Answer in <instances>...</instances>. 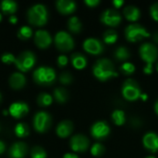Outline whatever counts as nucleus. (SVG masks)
Returning a JSON list of instances; mask_svg holds the SVG:
<instances>
[{
	"label": "nucleus",
	"mask_w": 158,
	"mask_h": 158,
	"mask_svg": "<svg viewBox=\"0 0 158 158\" xmlns=\"http://www.w3.org/2000/svg\"><path fill=\"white\" fill-rule=\"evenodd\" d=\"M93 73L101 81H106L113 77H118L113 63L107 58H102L95 62L93 67Z\"/></svg>",
	"instance_id": "obj_1"
},
{
	"label": "nucleus",
	"mask_w": 158,
	"mask_h": 158,
	"mask_svg": "<svg viewBox=\"0 0 158 158\" xmlns=\"http://www.w3.org/2000/svg\"><path fill=\"white\" fill-rule=\"evenodd\" d=\"M47 10L44 5L37 4L32 6L28 11L29 21L37 26H42L47 21Z\"/></svg>",
	"instance_id": "obj_2"
},
{
	"label": "nucleus",
	"mask_w": 158,
	"mask_h": 158,
	"mask_svg": "<svg viewBox=\"0 0 158 158\" xmlns=\"http://www.w3.org/2000/svg\"><path fill=\"white\" fill-rule=\"evenodd\" d=\"M122 95L128 101H135L142 95V91L138 82L133 79H128L122 85Z\"/></svg>",
	"instance_id": "obj_3"
},
{
	"label": "nucleus",
	"mask_w": 158,
	"mask_h": 158,
	"mask_svg": "<svg viewBox=\"0 0 158 158\" xmlns=\"http://www.w3.org/2000/svg\"><path fill=\"white\" fill-rule=\"evenodd\" d=\"M125 36L129 42L135 43V42H139V41L143 40V38L149 37L150 33L142 25L133 23V24H130L129 26L126 27Z\"/></svg>",
	"instance_id": "obj_4"
},
{
	"label": "nucleus",
	"mask_w": 158,
	"mask_h": 158,
	"mask_svg": "<svg viewBox=\"0 0 158 158\" xmlns=\"http://www.w3.org/2000/svg\"><path fill=\"white\" fill-rule=\"evenodd\" d=\"M33 79L39 84H50L56 80V71L52 68L40 67L34 70Z\"/></svg>",
	"instance_id": "obj_5"
},
{
	"label": "nucleus",
	"mask_w": 158,
	"mask_h": 158,
	"mask_svg": "<svg viewBox=\"0 0 158 158\" xmlns=\"http://www.w3.org/2000/svg\"><path fill=\"white\" fill-rule=\"evenodd\" d=\"M140 56L146 64H153L158 57L157 47L151 43H145L140 47Z\"/></svg>",
	"instance_id": "obj_6"
},
{
	"label": "nucleus",
	"mask_w": 158,
	"mask_h": 158,
	"mask_svg": "<svg viewBox=\"0 0 158 158\" xmlns=\"http://www.w3.org/2000/svg\"><path fill=\"white\" fill-rule=\"evenodd\" d=\"M15 64L19 70L28 71L35 64V56L31 51H25L16 58Z\"/></svg>",
	"instance_id": "obj_7"
},
{
	"label": "nucleus",
	"mask_w": 158,
	"mask_h": 158,
	"mask_svg": "<svg viewBox=\"0 0 158 158\" xmlns=\"http://www.w3.org/2000/svg\"><path fill=\"white\" fill-rule=\"evenodd\" d=\"M55 43L60 51H69L74 47V41L66 31H58L55 36Z\"/></svg>",
	"instance_id": "obj_8"
},
{
	"label": "nucleus",
	"mask_w": 158,
	"mask_h": 158,
	"mask_svg": "<svg viewBox=\"0 0 158 158\" xmlns=\"http://www.w3.org/2000/svg\"><path fill=\"white\" fill-rule=\"evenodd\" d=\"M34 129L38 132L46 131L51 126V117L48 113L44 111H40L35 114L33 119Z\"/></svg>",
	"instance_id": "obj_9"
},
{
	"label": "nucleus",
	"mask_w": 158,
	"mask_h": 158,
	"mask_svg": "<svg viewBox=\"0 0 158 158\" xmlns=\"http://www.w3.org/2000/svg\"><path fill=\"white\" fill-rule=\"evenodd\" d=\"M100 19L105 25L115 27L121 22V15L115 9H106L102 13Z\"/></svg>",
	"instance_id": "obj_10"
},
{
	"label": "nucleus",
	"mask_w": 158,
	"mask_h": 158,
	"mask_svg": "<svg viewBox=\"0 0 158 158\" xmlns=\"http://www.w3.org/2000/svg\"><path fill=\"white\" fill-rule=\"evenodd\" d=\"M110 133V128L105 121H97L91 128V134L94 139L104 140Z\"/></svg>",
	"instance_id": "obj_11"
},
{
	"label": "nucleus",
	"mask_w": 158,
	"mask_h": 158,
	"mask_svg": "<svg viewBox=\"0 0 158 158\" xmlns=\"http://www.w3.org/2000/svg\"><path fill=\"white\" fill-rule=\"evenodd\" d=\"M70 144V148L74 151V152H84L89 148V139L81 134H77L74 135L69 142Z\"/></svg>",
	"instance_id": "obj_12"
},
{
	"label": "nucleus",
	"mask_w": 158,
	"mask_h": 158,
	"mask_svg": "<svg viewBox=\"0 0 158 158\" xmlns=\"http://www.w3.org/2000/svg\"><path fill=\"white\" fill-rule=\"evenodd\" d=\"M83 49L92 55H99L104 51V45L96 38H88L83 42Z\"/></svg>",
	"instance_id": "obj_13"
},
{
	"label": "nucleus",
	"mask_w": 158,
	"mask_h": 158,
	"mask_svg": "<svg viewBox=\"0 0 158 158\" xmlns=\"http://www.w3.org/2000/svg\"><path fill=\"white\" fill-rule=\"evenodd\" d=\"M143 146L153 152V153H156L158 151V135L156 132H153V131H150V132H147L143 138Z\"/></svg>",
	"instance_id": "obj_14"
},
{
	"label": "nucleus",
	"mask_w": 158,
	"mask_h": 158,
	"mask_svg": "<svg viewBox=\"0 0 158 158\" xmlns=\"http://www.w3.org/2000/svg\"><path fill=\"white\" fill-rule=\"evenodd\" d=\"M34 42H35L36 45L39 46L40 48H45L51 44L52 38L48 31H46L44 30H39L35 32Z\"/></svg>",
	"instance_id": "obj_15"
},
{
	"label": "nucleus",
	"mask_w": 158,
	"mask_h": 158,
	"mask_svg": "<svg viewBox=\"0 0 158 158\" xmlns=\"http://www.w3.org/2000/svg\"><path fill=\"white\" fill-rule=\"evenodd\" d=\"M29 111V106L24 102H16L9 106V113L12 117L19 118L25 116Z\"/></svg>",
	"instance_id": "obj_16"
},
{
	"label": "nucleus",
	"mask_w": 158,
	"mask_h": 158,
	"mask_svg": "<svg viewBox=\"0 0 158 158\" xmlns=\"http://www.w3.org/2000/svg\"><path fill=\"white\" fill-rule=\"evenodd\" d=\"M27 153V145L24 143H16L9 149L10 158H23Z\"/></svg>",
	"instance_id": "obj_17"
},
{
	"label": "nucleus",
	"mask_w": 158,
	"mask_h": 158,
	"mask_svg": "<svg viewBox=\"0 0 158 158\" xmlns=\"http://www.w3.org/2000/svg\"><path fill=\"white\" fill-rule=\"evenodd\" d=\"M56 7L62 14H71L76 9V4L70 0H58L56 2Z\"/></svg>",
	"instance_id": "obj_18"
},
{
	"label": "nucleus",
	"mask_w": 158,
	"mask_h": 158,
	"mask_svg": "<svg viewBox=\"0 0 158 158\" xmlns=\"http://www.w3.org/2000/svg\"><path fill=\"white\" fill-rule=\"evenodd\" d=\"M73 131V124L69 120L61 121L56 127V134L61 138H66L71 134Z\"/></svg>",
	"instance_id": "obj_19"
},
{
	"label": "nucleus",
	"mask_w": 158,
	"mask_h": 158,
	"mask_svg": "<svg viewBox=\"0 0 158 158\" xmlns=\"http://www.w3.org/2000/svg\"><path fill=\"white\" fill-rule=\"evenodd\" d=\"M26 82V79L23 74L19 72L13 73L9 78V84L14 89H20L24 86Z\"/></svg>",
	"instance_id": "obj_20"
},
{
	"label": "nucleus",
	"mask_w": 158,
	"mask_h": 158,
	"mask_svg": "<svg viewBox=\"0 0 158 158\" xmlns=\"http://www.w3.org/2000/svg\"><path fill=\"white\" fill-rule=\"evenodd\" d=\"M124 16L130 21H137L141 16V12L137 6H128L124 8Z\"/></svg>",
	"instance_id": "obj_21"
},
{
	"label": "nucleus",
	"mask_w": 158,
	"mask_h": 158,
	"mask_svg": "<svg viewBox=\"0 0 158 158\" xmlns=\"http://www.w3.org/2000/svg\"><path fill=\"white\" fill-rule=\"evenodd\" d=\"M71 63L77 69H82L87 65L86 57L81 53H75L71 56Z\"/></svg>",
	"instance_id": "obj_22"
},
{
	"label": "nucleus",
	"mask_w": 158,
	"mask_h": 158,
	"mask_svg": "<svg viewBox=\"0 0 158 158\" xmlns=\"http://www.w3.org/2000/svg\"><path fill=\"white\" fill-rule=\"evenodd\" d=\"M1 9L6 14H13L17 10V4L11 0H4L1 2Z\"/></svg>",
	"instance_id": "obj_23"
},
{
	"label": "nucleus",
	"mask_w": 158,
	"mask_h": 158,
	"mask_svg": "<svg viewBox=\"0 0 158 158\" xmlns=\"http://www.w3.org/2000/svg\"><path fill=\"white\" fill-rule=\"evenodd\" d=\"M114 56L115 57L119 60V61H124V60H127L130 56H131V54H130V51L124 47V46H119L116 49L115 53H114Z\"/></svg>",
	"instance_id": "obj_24"
},
{
	"label": "nucleus",
	"mask_w": 158,
	"mask_h": 158,
	"mask_svg": "<svg viewBox=\"0 0 158 158\" xmlns=\"http://www.w3.org/2000/svg\"><path fill=\"white\" fill-rule=\"evenodd\" d=\"M68 27L72 32H80L81 30V22L77 17H71L68 21Z\"/></svg>",
	"instance_id": "obj_25"
},
{
	"label": "nucleus",
	"mask_w": 158,
	"mask_h": 158,
	"mask_svg": "<svg viewBox=\"0 0 158 158\" xmlns=\"http://www.w3.org/2000/svg\"><path fill=\"white\" fill-rule=\"evenodd\" d=\"M54 96H55L56 100L58 103L63 104V103H65L68 100L69 94H68L67 90L64 89V88H56L54 91Z\"/></svg>",
	"instance_id": "obj_26"
},
{
	"label": "nucleus",
	"mask_w": 158,
	"mask_h": 158,
	"mask_svg": "<svg viewBox=\"0 0 158 158\" xmlns=\"http://www.w3.org/2000/svg\"><path fill=\"white\" fill-rule=\"evenodd\" d=\"M112 119L117 126H122L126 121L125 113L122 110L117 109L112 113Z\"/></svg>",
	"instance_id": "obj_27"
},
{
	"label": "nucleus",
	"mask_w": 158,
	"mask_h": 158,
	"mask_svg": "<svg viewBox=\"0 0 158 158\" xmlns=\"http://www.w3.org/2000/svg\"><path fill=\"white\" fill-rule=\"evenodd\" d=\"M104 42L106 44H115L118 40V33L114 30H107L104 32Z\"/></svg>",
	"instance_id": "obj_28"
},
{
	"label": "nucleus",
	"mask_w": 158,
	"mask_h": 158,
	"mask_svg": "<svg viewBox=\"0 0 158 158\" xmlns=\"http://www.w3.org/2000/svg\"><path fill=\"white\" fill-rule=\"evenodd\" d=\"M14 131H15V133H16V135L18 137H26L27 135H29L30 129H29L27 124H25V123H19V124L16 125Z\"/></svg>",
	"instance_id": "obj_29"
},
{
	"label": "nucleus",
	"mask_w": 158,
	"mask_h": 158,
	"mask_svg": "<svg viewBox=\"0 0 158 158\" xmlns=\"http://www.w3.org/2000/svg\"><path fill=\"white\" fill-rule=\"evenodd\" d=\"M52 101H53L52 96L48 94H45V93L40 94L37 97V102L42 106H47L51 105Z\"/></svg>",
	"instance_id": "obj_30"
},
{
	"label": "nucleus",
	"mask_w": 158,
	"mask_h": 158,
	"mask_svg": "<svg viewBox=\"0 0 158 158\" xmlns=\"http://www.w3.org/2000/svg\"><path fill=\"white\" fill-rule=\"evenodd\" d=\"M105 153V146L102 143H96L91 148V154L94 156H101Z\"/></svg>",
	"instance_id": "obj_31"
},
{
	"label": "nucleus",
	"mask_w": 158,
	"mask_h": 158,
	"mask_svg": "<svg viewBox=\"0 0 158 158\" xmlns=\"http://www.w3.org/2000/svg\"><path fill=\"white\" fill-rule=\"evenodd\" d=\"M31 34H32V31H31V29L30 27H28V26H22V27L19 29V32H18V36H19L20 39H23V40L30 38V37L31 36Z\"/></svg>",
	"instance_id": "obj_32"
},
{
	"label": "nucleus",
	"mask_w": 158,
	"mask_h": 158,
	"mask_svg": "<svg viewBox=\"0 0 158 158\" xmlns=\"http://www.w3.org/2000/svg\"><path fill=\"white\" fill-rule=\"evenodd\" d=\"M120 70L125 75H131L135 71V66L131 62H125L121 65Z\"/></svg>",
	"instance_id": "obj_33"
},
{
	"label": "nucleus",
	"mask_w": 158,
	"mask_h": 158,
	"mask_svg": "<svg viewBox=\"0 0 158 158\" xmlns=\"http://www.w3.org/2000/svg\"><path fill=\"white\" fill-rule=\"evenodd\" d=\"M31 156V158H45L46 157V153L42 147L35 146L32 148Z\"/></svg>",
	"instance_id": "obj_34"
},
{
	"label": "nucleus",
	"mask_w": 158,
	"mask_h": 158,
	"mask_svg": "<svg viewBox=\"0 0 158 158\" xmlns=\"http://www.w3.org/2000/svg\"><path fill=\"white\" fill-rule=\"evenodd\" d=\"M72 80H73L72 75L69 72H68V71L62 72L60 74V76H59V81L63 84H69V83H71Z\"/></svg>",
	"instance_id": "obj_35"
},
{
	"label": "nucleus",
	"mask_w": 158,
	"mask_h": 158,
	"mask_svg": "<svg viewBox=\"0 0 158 158\" xmlns=\"http://www.w3.org/2000/svg\"><path fill=\"white\" fill-rule=\"evenodd\" d=\"M2 61L4 63H6V64H11V63H15L16 62V57L10 54V53H5L2 57H1Z\"/></svg>",
	"instance_id": "obj_36"
},
{
	"label": "nucleus",
	"mask_w": 158,
	"mask_h": 158,
	"mask_svg": "<svg viewBox=\"0 0 158 158\" xmlns=\"http://www.w3.org/2000/svg\"><path fill=\"white\" fill-rule=\"evenodd\" d=\"M150 13L152 18L158 21V3H155L154 5H152V6L150 7Z\"/></svg>",
	"instance_id": "obj_37"
},
{
	"label": "nucleus",
	"mask_w": 158,
	"mask_h": 158,
	"mask_svg": "<svg viewBox=\"0 0 158 158\" xmlns=\"http://www.w3.org/2000/svg\"><path fill=\"white\" fill-rule=\"evenodd\" d=\"M68 61H69L68 57H67L66 56H64V55H61V56H59L57 57V64H58L60 67L66 66V65L68 64Z\"/></svg>",
	"instance_id": "obj_38"
},
{
	"label": "nucleus",
	"mask_w": 158,
	"mask_h": 158,
	"mask_svg": "<svg viewBox=\"0 0 158 158\" xmlns=\"http://www.w3.org/2000/svg\"><path fill=\"white\" fill-rule=\"evenodd\" d=\"M143 72L146 75H150L153 73V64H146L143 68Z\"/></svg>",
	"instance_id": "obj_39"
},
{
	"label": "nucleus",
	"mask_w": 158,
	"mask_h": 158,
	"mask_svg": "<svg viewBox=\"0 0 158 158\" xmlns=\"http://www.w3.org/2000/svg\"><path fill=\"white\" fill-rule=\"evenodd\" d=\"M85 4L90 7H94V6H96L97 5H99L100 1L99 0H85Z\"/></svg>",
	"instance_id": "obj_40"
},
{
	"label": "nucleus",
	"mask_w": 158,
	"mask_h": 158,
	"mask_svg": "<svg viewBox=\"0 0 158 158\" xmlns=\"http://www.w3.org/2000/svg\"><path fill=\"white\" fill-rule=\"evenodd\" d=\"M112 4L115 6V7L118 8V7H120V6L124 4V2H123L122 0H114V1L112 2Z\"/></svg>",
	"instance_id": "obj_41"
},
{
	"label": "nucleus",
	"mask_w": 158,
	"mask_h": 158,
	"mask_svg": "<svg viewBox=\"0 0 158 158\" xmlns=\"http://www.w3.org/2000/svg\"><path fill=\"white\" fill-rule=\"evenodd\" d=\"M63 158H79V156L75 154H71V153H68V154H65L64 157Z\"/></svg>",
	"instance_id": "obj_42"
},
{
	"label": "nucleus",
	"mask_w": 158,
	"mask_h": 158,
	"mask_svg": "<svg viewBox=\"0 0 158 158\" xmlns=\"http://www.w3.org/2000/svg\"><path fill=\"white\" fill-rule=\"evenodd\" d=\"M9 21H10L11 23L15 24V23H17V21H18V19H17V17H16L15 15H11V16L9 17Z\"/></svg>",
	"instance_id": "obj_43"
},
{
	"label": "nucleus",
	"mask_w": 158,
	"mask_h": 158,
	"mask_svg": "<svg viewBox=\"0 0 158 158\" xmlns=\"http://www.w3.org/2000/svg\"><path fill=\"white\" fill-rule=\"evenodd\" d=\"M5 149H6L5 143L2 141H0V154H3L4 151H5Z\"/></svg>",
	"instance_id": "obj_44"
},
{
	"label": "nucleus",
	"mask_w": 158,
	"mask_h": 158,
	"mask_svg": "<svg viewBox=\"0 0 158 158\" xmlns=\"http://www.w3.org/2000/svg\"><path fill=\"white\" fill-rule=\"evenodd\" d=\"M153 38H154V40H155V42L158 44V31H156L155 33H154V35H153Z\"/></svg>",
	"instance_id": "obj_45"
},
{
	"label": "nucleus",
	"mask_w": 158,
	"mask_h": 158,
	"mask_svg": "<svg viewBox=\"0 0 158 158\" xmlns=\"http://www.w3.org/2000/svg\"><path fill=\"white\" fill-rule=\"evenodd\" d=\"M155 111H156V113L158 115V99L156 100V104H155Z\"/></svg>",
	"instance_id": "obj_46"
},
{
	"label": "nucleus",
	"mask_w": 158,
	"mask_h": 158,
	"mask_svg": "<svg viewBox=\"0 0 158 158\" xmlns=\"http://www.w3.org/2000/svg\"><path fill=\"white\" fill-rule=\"evenodd\" d=\"M141 98H142L143 100H144V101H145V100L147 99V95H146L145 94H142V95H141Z\"/></svg>",
	"instance_id": "obj_47"
},
{
	"label": "nucleus",
	"mask_w": 158,
	"mask_h": 158,
	"mask_svg": "<svg viewBox=\"0 0 158 158\" xmlns=\"http://www.w3.org/2000/svg\"><path fill=\"white\" fill-rule=\"evenodd\" d=\"M3 114H4V115H6V114H7V111H6V110H4Z\"/></svg>",
	"instance_id": "obj_48"
},
{
	"label": "nucleus",
	"mask_w": 158,
	"mask_h": 158,
	"mask_svg": "<svg viewBox=\"0 0 158 158\" xmlns=\"http://www.w3.org/2000/svg\"><path fill=\"white\" fill-rule=\"evenodd\" d=\"M145 158H156L155 156H147V157H145Z\"/></svg>",
	"instance_id": "obj_49"
},
{
	"label": "nucleus",
	"mask_w": 158,
	"mask_h": 158,
	"mask_svg": "<svg viewBox=\"0 0 158 158\" xmlns=\"http://www.w3.org/2000/svg\"><path fill=\"white\" fill-rule=\"evenodd\" d=\"M156 70L158 71V62H157V64H156Z\"/></svg>",
	"instance_id": "obj_50"
},
{
	"label": "nucleus",
	"mask_w": 158,
	"mask_h": 158,
	"mask_svg": "<svg viewBox=\"0 0 158 158\" xmlns=\"http://www.w3.org/2000/svg\"><path fill=\"white\" fill-rule=\"evenodd\" d=\"M1 19H2V15L0 14V21H1Z\"/></svg>",
	"instance_id": "obj_51"
},
{
	"label": "nucleus",
	"mask_w": 158,
	"mask_h": 158,
	"mask_svg": "<svg viewBox=\"0 0 158 158\" xmlns=\"http://www.w3.org/2000/svg\"><path fill=\"white\" fill-rule=\"evenodd\" d=\"M1 98H2V96H1V94H0V102H1Z\"/></svg>",
	"instance_id": "obj_52"
}]
</instances>
